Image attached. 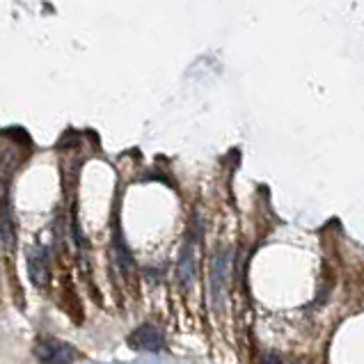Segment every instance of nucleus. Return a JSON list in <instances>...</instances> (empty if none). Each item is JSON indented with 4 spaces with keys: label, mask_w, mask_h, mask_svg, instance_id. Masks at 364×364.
Returning a JSON list of instances; mask_svg holds the SVG:
<instances>
[{
    "label": "nucleus",
    "mask_w": 364,
    "mask_h": 364,
    "mask_svg": "<svg viewBox=\"0 0 364 364\" xmlns=\"http://www.w3.org/2000/svg\"><path fill=\"white\" fill-rule=\"evenodd\" d=\"M35 353L41 364H71L78 360V350L58 339H41Z\"/></svg>",
    "instance_id": "nucleus-1"
},
{
    "label": "nucleus",
    "mask_w": 364,
    "mask_h": 364,
    "mask_svg": "<svg viewBox=\"0 0 364 364\" xmlns=\"http://www.w3.org/2000/svg\"><path fill=\"white\" fill-rule=\"evenodd\" d=\"M227 277H230V257H227V252H220L213 259V266H211V296H213L215 307L223 305Z\"/></svg>",
    "instance_id": "nucleus-2"
},
{
    "label": "nucleus",
    "mask_w": 364,
    "mask_h": 364,
    "mask_svg": "<svg viewBox=\"0 0 364 364\" xmlns=\"http://www.w3.org/2000/svg\"><path fill=\"white\" fill-rule=\"evenodd\" d=\"M129 344L133 348H140V350H161L165 339H163V332L156 328V326H140L138 330L133 332L129 337Z\"/></svg>",
    "instance_id": "nucleus-3"
},
{
    "label": "nucleus",
    "mask_w": 364,
    "mask_h": 364,
    "mask_svg": "<svg viewBox=\"0 0 364 364\" xmlns=\"http://www.w3.org/2000/svg\"><path fill=\"white\" fill-rule=\"evenodd\" d=\"M28 273L35 287H46L48 284V264L44 252H30L28 255Z\"/></svg>",
    "instance_id": "nucleus-4"
},
{
    "label": "nucleus",
    "mask_w": 364,
    "mask_h": 364,
    "mask_svg": "<svg viewBox=\"0 0 364 364\" xmlns=\"http://www.w3.org/2000/svg\"><path fill=\"white\" fill-rule=\"evenodd\" d=\"M195 268H197V264H195V243L191 241L188 245H186L183 255L179 259V279H181L183 287H191L193 284Z\"/></svg>",
    "instance_id": "nucleus-5"
},
{
    "label": "nucleus",
    "mask_w": 364,
    "mask_h": 364,
    "mask_svg": "<svg viewBox=\"0 0 364 364\" xmlns=\"http://www.w3.org/2000/svg\"><path fill=\"white\" fill-rule=\"evenodd\" d=\"M0 241L7 250L14 247V225H12V215L7 211V204H3L0 209Z\"/></svg>",
    "instance_id": "nucleus-6"
},
{
    "label": "nucleus",
    "mask_w": 364,
    "mask_h": 364,
    "mask_svg": "<svg viewBox=\"0 0 364 364\" xmlns=\"http://www.w3.org/2000/svg\"><path fill=\"white\" fill-rule=\"evenodd\" d=\"M115 259H117V264L122 266V270H127V275L133 270V259L129 257V250L124 247L122 243L115 247Z\"/></svg>",
    "instance_id": "nucleus-7"
},
{
    "label": "nucleus",
    "mask_w": 364,
    "mask_h": 364,
    "mask_svg": "<svg viewBox=\"0 0 364 364\" xmlns=\"http://www.w3.org/2000/svg\"><path fill=\"white\" fill-rule=\"evenodd\" d=\"M264 364H287V360L279 358V355H266Z\"/></svg>",
    "instance_id": "nucleus-8"
}]
</instances>
